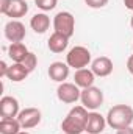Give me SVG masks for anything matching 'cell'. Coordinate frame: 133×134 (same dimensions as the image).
Returning a JSON list of instances; mask_svg holds the SVG:
<instances>
[{"label": "cell", "mask_w": 133, "mask_h": 134, "mask_svg": "<svg viewBox=\"0 0 133 134\" xmlns=\"http://www.w3.org/2000/svg\"><path fill=\"white\" fill-rule=\"evenodd\" d=\"M88 109L80 104L74 106L61 122V130L64 134H83L88 122Z\"/></svg>", "instance_id": "cell-1"}, {"label": "cell", "mask_w": 133, "mask_h": 134, "mask_svg": "<svg viewBox=\"0 0 133 134\" xmlns=\"http://www.w3.org/2000/svg\"><path fill=\"white\" fill-rule=\"evenodd\" d=\"M106 123L113 130L132 126L133 123V108L130 104H114L108 109Z\"/></svg>", "instance_id": "cell-2"}, {"label": "cell", "mask_w": 133, "mask_h": 134, "mask_svg": "<svg viewBox=\"0 0 133 134\" xmlns=\"http://www.w3.org/2000/svg\"><path fill=\"white\" fill-rule=\"evenodd\" d=\"M66 63L69 67L78 70V69H85L88 67L93 59H91V52L83 47V45H75L69 50V53L66 55Z\"/></svg>", "instance_id": "cell-3"}, {"label": "cell", "mask_w": 133, "mask_h": 134, "mask_svg": "<svg viewBox=\"0 0 133 134\" xmlns=\"http://www.w3.org/2000/svg\"><path fill=\"white\" fill-rule=\"evenodd\" d=\"M52 25H53V30L57 33L64 34L69 39L75 33V17L69 11H60V13H57L55 17H53Z\"/></svg>", "instance_id": "cell-4"}, {"label": "cell", "mask_w": 133, "mask_h": 134, "mask_svg": "<svg viewBox=\"0 0 133 134\" xmlns=\"http://www.w3.org/2000/svg\"><path fill=\"white\" fill-rule=\"evenodd\" d=\"M80 101H81V104L88 111H97L100 106L103 104V92H102L100 87H96V86L81 89Z\"/></svg>", "instance_id": "cell-5"}, {"label": "cell", "mask_w": 133, "mask_h": 134, "mask_svg": "<svg viewBox=\"0 0 133 134\" xmlns=\"http://www.w3.org/2000/svg\"><path fill=\"white\" fill-rule=\"evenodd\" d=\"M57 97L61 103H66V104H72V103H77L81 97V89L75 84V83H60L58 89H57Z\"/></svg>", "instance_id": "cell-6"}, {"label": "cell", "mask_w": 133, "mask_h": 134, "mask_svg": "<svg viewBox=\"0 0 133 134\" xmlns=\"http://www.w3.org/2000/svg\"><path fill=\"white\" fill-rule=\"evenodd\" d=\"M17 120L21 122L22 130H32V128L38 126L41 123L42 114L38 108H25V109H21V112L17 115Z\"/></svg>", "instance_id": "cell-7"}, {"label": "cell", "mask_w": 133, "mask_h": 134, "mask_svg": "<svg viewBox=\"0 0 133 134\" xmlns=\"http://www.w3.org/2000/svg\"><path fill=\"white\" fill-rule=\"evenodd\" d=\"M3 33H5V37L13 44V42H22L27 36V30H25V25L21 20H13L11 19L9 22H6Z\"/></svg>", "instance_id": "cell-8"}, {"label": "cell", "mask_w": 133, "mask_h": 134, "mask_svg": "<svg viewBox=\"0 0 133 134\" xmlns=\"http://www.w3.org/2000/svg\"><path fill=\"white\" fill-rule=\"evenodd\" d=\"M19 112H21V104H19V100L16 97H11V95L2 97V100H0V115H2V119L17 117Z\"/></svg>", "instance_id": "cell-9"}, {"label": "cell", "mask_w": 133, "mask_h": 134, "mask_svg": "<svg viewBox=\"0 0 133 134\" xmlns=\"http://www.w3.org/2000/svg\"><path fill=\"white\" fill-rule=\"evenodd\" d=\"M106 117H103L97 111H91L88 114V122H86V133L88 134H100L106 126Z\"/></svg>", "instance_id": "cell-10"}, {"label": "cell", "mask_w": 133, "mask_h": 134, "mask_svg": "<svg viewBox=\"0 0 133 134\" xmlns=\"http://www.w3.org/2000/svg\"><path fill=\"white\" fill-rule=\"evenodd\" d=\"M91 70L94 72L96 76H100V78L110 76V75L113 73V61H111L108 56H99V58L93 59V63H91Z\"/></svg>", "instance_id": "cell-11"}, {"label": "cell", "mask_w": 133, "mask_h": 134, "mask_svg": "<svg viewBox=\"0 0 133 134\" xmlns=\"http://www.w3.org/2000/svg\"><path fill=\"white\" fill-rule=\"evenodd\" d=\"M69 69L70 67L67 66V63H63V61H55L52 63L47 73L50 76V80L57 81V83H64L69 76Z\"/></svg>", "instance_id": "cell-12"}, {"label": "cell", "mask_w": 133, "mask_h": 134, "mask_svg": "<svg viewBox=\"0 0 133 134\" xmlns=\"http://www.w3.org/2000/svg\"><path fill=\"white\" fill-rule=\"evenodd\" d=\"M94 81H96V75L91 69H78L75 70L74 73V83L80 87V89H86V87H91L94 86Z\"/></svg>", "instance_id": "cell-13"}, {"label": "cell", "mask_w": 133, "mask_h": 134, "mask_svg": "<svg viewBox=\"0 0 133 134\" xmlns=\"http://www.w3.org/2000/svg\"><path fill=\"white\" fill-rule=\"evenodd\" d=\"M67 45H69V37L61 33H57V31L50 34L47 41V47L52 53H63L67 48Z\"/></svg>", "instance_id": "cell-14"}, {"label": "cell", "mask_w": 133, "mask_h": 134, "mask_svg": "<svg viewBox=\"0 0 133 134\" xmlns=\"http://www.w3.org/2000/svg\"><path fill=\"white\" fill-rule=\"evenodd\" d=\"M30 27L36 34H44L50 28V17L45 13H36L30 19Z\"/></svg>", "instance_id": "cell-15"}, {"label": "cell", "mask_w": 133, "mask_h": 134, "mask_svg": "<svg viewBox=\"0 0 133 134\" xmlns=\"http://www.w3.org/2000/svg\"><path fill=\"white\" fill-rule=\"evenodd\" d=\"M28 75H30V72H28V69L24 66V64L14 63V64H11L9 69H8L6 78H8L9 81H13V83H21V81H24Z\"/></svg>", "instance_id": "cell-16"}, {"label": "cell", "mask_w": 133, "mask_h": 134, "mask_svg": "<svg viewBox=\"0 0 133 134\" xmlns=\"http://www.w3.org/2000/svg\"><path fill=\"white\" fill-rule=\"evenodd\" d=\"M27 13H28V3H27V0H11V5H9V9L6 13V16L11 17L13 20H19Z\"/></svg>", "instance_id": "cell-17"}, {"label": "cell", "mask_w": 133, "mask_h": 134, "mask_svg": "<svg viewBox=\"0 0 133 134\" xmlns=\"http://www.w3.org/2000/svg\"><path fill=\"white\" fill-rule=\"evenodd\" d=\"M28 53H30V52H28V48H27V45H25L24 42H13V44H9V47H8V56H9L14 63H22V61L27 58Z\"/></svg>", "instance_id": "cell-18"}, {"label": "cell", "mask_w": 133, "mask_h": 134, "mask_svg": "<svg viewBox=\"0 0 133 134\" xmlns=\"http://www.w3.org/2000/svg\"><path fill=\"white\" fill-rule=\"evenodd\" d=\"M21 131H22V126L17 117L0 120V134H19Z\"/></svg>", "instance_id": "cell-19"}, {"label": "cell", "mask_w": 133, "mask_h": 134, "mask_svg": "<svg viewBox=\"0 0 133 134\" xmlns=\"http://www.w3.org/2000/svg\"><path fill=\"white\" fill-rule=\"evenodd\" d=\"M58 0H34V5L42 11V13H47V11H52L55 9Z\"/></svg>", "instance_id": "cell-20"}, {"label": "cell", "mask_w": 133, "mask_h": 134, "mask_svg": "<svg viewBox=\"0 0 133 134\" xmlns=\"http://www.w3.org/2000/svg\"><path fill=\"white\" fill-rule=\"evenodd\" d=\"M21 64H24V66L28 69V72L32 73L34 69L38 67V56H36L34 53H32V52H30V53L27 55V58H25V59H24V61H22Z\"/></svg>", "instance_id": "cell-21"}, {"label": "cell", "mask_w": 133, "mask_h": 134, "mask_svg": "<svg viewBox=\"0 0 133 134\" xmlns=\"http://www.w3.org/2000/svg\"><path fill=\"white\" fill-rule=\"evenodd\" d=\"M108 2H110V0H85L86 6H89V8H93V9H100V8H103V6H106Z\"/></svg>", "instance_id": "cell-22"}, {"label": "cell", "mask_w": 133, "mask_h": 134, "mask_svg": "<svg viewBox=\"0 0 133 134\" xmlns=\"http://www.w3.org/2000/svg\"><path fill=\"white\" fill-rule=\"evenodd\" d=\"M9 5H11V0H0V13L6 16V13L9 9Z\"/></svg>", "instance_id": "cell-23"}, {"label": "cell", "mask_w": 133, "mask_h": 134, "mask_svg": "<svg viewBox=\"0 0 133 134\" xmlns=\"http://www.w3.org/2000/svg\"><path fill=\"white\" fill-rule=\"evenodd\" d=\"M8 69H9V66H8L5 61H0V76H6Z\"/></svg>", "instance_id": "cell-24"}, {"label": "cell", "mask_w": 133, "mask_h": 134, "mask_svg": "<svg viewBox=\"0 0 133 134\" xmlns=\"http://www.w3.org/2000/svg\"><path fill=\"white\" fill-rule=\"evenodd\" d=\"M116 134H133V126L119 128V130H116Z\"/></svg>", "instance_id": "cell-25"}, {"label": "cell", "mask_w": 133, "mask_h": 134, "mask_svg": "<svg viewBox=\"0 0 133 134\" xmlns=\"http://www.w3.org/2000/svg\"><path fill=\"white\" fill-rule=\"evenodd\" d=\"M127 70H129V72L133 75V55L129 58V59H127Z\"/></svg>", "instance_id": "cell-26"}, {"label": "cell", "mask_w": 133, "mask_h": 134, "mask_svg": "<svg viewBox=\"0 0 133 134\" xmlns=\"http://www.w3.org/2000/svg\"><path fill=\"white\" fill-rule=\"evenodd\" d=\"M124 5H125L127 9H130L133 13V0H124Z\"/></svg>", "instance_id": "cell-27"}, {"label": "cell", "mask_w": 133, "mask_h": 134, "mask_svg": "<svg viewBox=\"0 0 133 134\" xmlns=\"http://www.w3.org/2000/svg\"><path fill=\"white\" fill-rule=\"evenodd\" d=\"M130 27H132V30H133V14H132V19H130Z\"/></svg>", "instance_id": "cell-28"}, {"label": "cell", "mask_w": 133, "mask_h": 134, "mask_svg": "<svg viewBox=\"0 0 133 134\" xmlns=\"http://www.w3.org/2000/svg\"><path fill=\"white\" fill-rule=\"evenodd\" d=\"M19 134H30V133H28V131H21Z\"/></svg>", "instance_id": "cell-29"}, {"label": "cell", "mask_w": 133, "mask_h": 134, "mask_svg": "<svg viewBox=\"0 0 133 134\" xmlns=\"http://www.w3.org/2000/svg\"><path fill=\"white\" fill-rule=\"evenodd\" d=\"M86 134H88V133H86Z\"/></svg>", "instance_id": "cell-30"}]
</instances>
